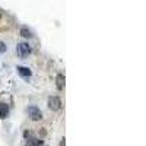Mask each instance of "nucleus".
Segmentation results:
<instances>
[{
  "label": "nucleus",
  "mask_w": 146,
  "mask_h": 146,
  "mask_svg": "<svg viewBox=\"0 0 146 146\" xmlns=\"http://www.w3.org/2000/svg\"><path fill=\"white\" fill-rule=\"evenodd\" d=\"M16 70H18V75H19L21 78H23V79H29V78L32 76V72H31L28 67L18 66V67H16Z\"/></svg>",
  "instance_id": "5"
},
{
  "label": "nucleus",
  "mask_w": 146,
  "mask_h": 146,
  "mask_svg": "<svg viewBox=\"0 0 146 146\" xmlns=\"http://www.w3.org/2000/svg\"><path fill=\"white\" fill-rule=\"evenodd\" d=\"M27 111H28V115H29V118H31L32 121H40V120H42V113H41V110L36 107V105H29Z\"/></svg>",
  "instance_id": "3"
},
{
  "label": "nucleus",
  "mask_w": 146,
  "mask_h": 146,
  "mask_svg": "<svg viewBox=\"0 0 146 146\" xmlns=\"http://www.w3.org/2000/svg\"><path fill=\"white\" fill-rule=\"evenodd\" d=\"M48 108L53 110V111H57V110L62 108V100L58 96H50L48 98Z\"/></svg>",
  "instance_id": "4"
},
{
  "label": "nucleus",
  "mask_w": 146,
  "mask_h": 146,
  "mask_svg": "<svg viewBox=\"0 0 146 146\" xmlns=\"http://www.w3.org/2000/svg\"><path fill=\"white\" fill-rule=\"evenodd\" d=\"M16 53H18V56H19L21 58H25V57H28V56L32 53V48L29 47L28 42H18V45H16Z\"/></svg>",
  "instance_id": "2"
},
{
  "label": "nucleus",
  "mask_w": 146,
  "mask_h": 146,
  "mask_svg": "<svg viewBox=\"0 0 146 146\" xmlns=\"http://www.w3.org/2000/svg\"><path fill=\"white\" fill-rule=\"evenodd\" d=\"M23 137H25V146H44V142L38 137H35L31 131H25Z\"/></svg>",
  "instance_id": "1"
},
{
  "label": "nucleus",
  "mask_w": 146,
  "mask_h": 146,
  "mask_svg": "<svg viewBox=\"0 0 146 146\" xmlns=\"http://www.w3.org/2000/svg\"><path fill=\"white\" fill-rule=\"evenodd\" d=\"M6 50H7L6 44H5L3 41H0V53H6Z\"/></svg>",
  "instance_id": "9"
},
{
  "label": "nucleus",
  "mask_w": 146,
  "mask_h": 146,
  "mask_svg": "<svg viewBox=\"0 0 146 146\" xmlns=\"http://www.w3.org/2000/svg\"><path fill=\"white\" fill-rule=\"evenodd\" d=\"M9 115V105L5 102H0V118H6Z\"/></svg>",
  "instance_id": "6"
},
{
  "label": "nucleus",
  "mask_w": 146,
  "mask_h": 146,
  "mask_svg": "<svg viewBox=\"0 0 146 146\" xmlns=\"http://www.w3.org/2000/svg\"><path fill=\"white\" fill-rule=\"evenodd\" d=\"M56 85H57V89L58 91H62L64 88V76L63 75H57L56 78Z\"/></svg>",
  "instance_id": "7"
},
{
  "label": "nucleus",
  "mask_w": 146,
  "mask_h": 146,
  "mask_svg": "<svg viewBox=\"0 0 146 146\" xmlns=\"http://www.w3.org/2000/svg\"><path fill=\"white\" fill-rule=\"evenodd\" d=\"M21 35L23 36V38H32V36H34L32 32H31L27 27H22V28H21Z\"/></svg>",
  "instance_id": "8"
},
{
  "label": "nucleus",
  "mask_w": 146,
  "mask_h": 146,
  "mask_svg": "<svg viewBox=\"0 0 146 146\" xmlns=\"http://www.w3.org/2000/svg\"><path fill=\"white\" fill-rule=\"evenodd\" d=\"M0 18H2V13H0Z\"/></svg>",
  "instance_id": "10"
}]
</instances>
